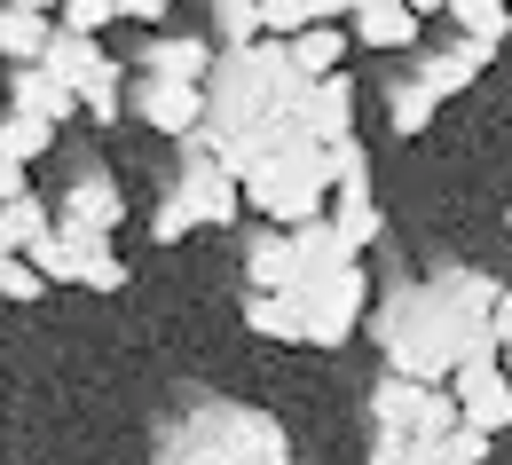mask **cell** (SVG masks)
<instances>
[{"label": "cell", "mask_w": 512, "mask_h": 465, "mask_svg": "<svg viewBox=\"0 0 512 465\" xmlns=\"http://www.w3.org/2000/svg\"><path fill=\"white\" fill-rule=\"evenodd\" d=\"M158 465H292L284 426L268 410H237V402H205L190 426L174 434V450Z\"/></svg>", "instance_id": "obj_1"}, {"label": "cell", "mask_w": 512, "mask_h": 465, "mask_svg": "<svg viewBox=\"0 0 512 465\" xmlns=\"http://www.w3.org/2000/svg\"><path fill=\"white\" fill-rule=\"evenodd\" d=\"M300 324H308V347H347V339L371 324V276L363 268H339L323 284H300Z\"/></svg>", "instance_id": "obj_2"}, {"label": "cell", "mask_w": 512, "mask_h": 465, "mask_svg": "<svg viewBox=\"0 0 512 465\" xmlns=\"http://www.w3.org/2000/svg\"><path fill=\"white\" fill-rule=\"evenodd\" d=\"M182 150V182H174V198L190 205L197 229H229L237 213H245V190H237V174L213 158V142H205V127L190 134V142H174Z\"/></svg>", "instance_id": "obj_3"}, {"label": "cell", "mask_w": 512, "mask_h": 465, "mask_svg": "<svg viewBox=\"0 0 512 465\" xmlns=\"http://www.w3.org/2000/svg\"><path fill=\"white\" fill-rule=\"evenodd\" d=\"M426 16H434V0H355L347 8V40H363L379 56H402V48L426 40Z\"/></svg>", "instance_id": "obj_4"}, {"label": "cell", "mask_w": 512, "mask_h": 465, "mask_svg": "<svg viewBox=\"0 0 512 465\" xmlns=\"http://www.w3.org/2000/svg\"><path fill=\"white\" fill-rule=\"evenodd\" d=\"M127 103L150 134H174V142H190V134L205 127V87H182V79H142V71H134Z\"/></svg>", "instance_id": "obj_5"}, {"label": "cell", "mask_w": 512, "mask_h": 465, "mask_svg": "<svg viewBox=\"0 0 512 465\" xmlns=\"http://www.w3.org/2000/svg\"><path fill=\"white\" fill-rule=\"evenodd\" d=\"M449 395H457V418H465L473 434H489V442H505V434H512V379H505V363H473V371H457Z\"/></svg>", "instance_id": "obj_6"}, {"label": "cell", "mask_w": 512, "mask_h": 465, "mask_svg": "<svg viewBox=\"0 0 512 465\" xmlns=\"http://www.w3.org/2000/svg\"><path fill=\"white\" fill-rule=\"evenodd\" d=\"M213 56H221V48H213V40H205V32H158V40H150V48H142V79H182V87H205V79H213Z\"/></svg>", "instance_id": "obj_7"}, {"label": "cell", "mask_w": 512, "mask_h": 465, "mask_svg": "<svg viewBox=\"0 0 512 465\" xmlns=\"http://www.w3.org/2000/svg\"><path fill=\"white\" fill-rule=\"evenodd\" d=\"M300 127H308V142H323V150L355 142V79H347V71H331V79H316V87H308Z\"/></svg>", "instance_id": "obj_8"}, {"label": "cell", "mask_w": 512, "mask_h": 465, "mask_svg": "<svg viewBox=\"0 0 512 465\" xmlns=\"http://www.w3.org/2000/svg\"><path fill=\"white\" fill-rule=\"evenodd\" d=\"M245 292H260V300L300 292V261H292V237L284 229H253L245 237Z\"/></svg>", "instance_id": "obj_9"}, {"label": "cell", "mask_w": 512, "mask_h": 465, "mask_svg": "<svg viewBox=\"0 0 512 465\" xmlns=\"http://www.w3.org/2000/svg\"><path fill=\"white\" fill-rule=\"evenodd\" d=\"M339 237H347V253L363 261L371 245H379V229H386V213H379V198H371V174H347L339 190H331V213H323Z\"/></svg>", "instance_id": "obj_10"}, {"label": "cell", "mask_w": 512, "mask_h": 465, "mask_svg": "<svg viewBox=\"0 0 512 465\" xmlns=\"http://www.w3.org/2000/svg\"><path fill=\"white\" fill-rule=\"evenodd\" d=\"M56 221H79V229H103V237H111V229L127 221V198H119V182L95 166V174H79L71 190H56Z\"/></svg>", "instance_id": "obj_11"}, {"label": "cell", "mask_w": 512, "mask_h": 465, "mask_svg": "<svg viewBox=\"0 0 512 465\" xmlns=\"http://www.w3.org/2000/svg\"><path fill=\"white\" fill-rule=\"evenodd\" d=\"M56 237H64V253H71V268H79V284H87V292H127V261L111 253V237H103V229L56 221Z\"/></svg>", "instance_id": "obj_12"}, {"label": "cell", "mask_w": 512, "mask_h": 465, "mask_svg": "<svg viewBox=\"0 0 512 465\" xmlns=\"http://www.w3.org/2000/svg\"><path fill=\"white\" fill-rule=\"evenodd\" d=\"M481 64H489V48H473V40H449V48H434V56H418V87L434 95V103H449V95H465L473 79H481Z\"/></svg>", "instance_id": "obj_13"}, {"label": "cell", "mask_w": 512, "mask_h": 465, "mask_svg": "<svg viewBox=\"0 0 512 465\" xmlns=\"http://www.w3.org/2000/svg\"><path fill=\"white\" fill-rule=\"evenodd\" d=\"M418 402H426V387H410V379H394V371H379V387H371V434H386V442H418Z\"/></svg>", "instance_id": "obj_14"}, {"label": "cell", "mask_w": 512, "mask_h": 465, "mask_svg": "<svg viewBox=\"0 0 512 465\" xmlns=\"http://www.w3.org/2000/svg\"><path fill=\"white\" fill-rule=\"evenodd\" d=\"M8 111H24V119H40V127H71V111H79V95L56 87L48 71H8Z\"/></svg>", "instance_id": "obj_15"}, {"label": "cell", "mask_w": 512, "mask_h": 465, "mask_svg": "<svg viewBox=\"0 0 512 465\" xmlns=\"http://www.w3.org/2000/svg\"><path fill=\"white\" fill-rule=\"evenodd\" d=\"M48 40H56V8L24 0V8H8V40H0V64H8V71H32L40 56H48Z\"/></svg>", "instance_id": "obj_16"}, {"label": "cell", "mask_w": 512, "mask_h": 465, "mask_svg": "<svg viewBox=\"0 0 512 465\" xmlns=\"http://www.w3.org/2000/svg\"><path fill=\"white\" fill-rule=\"evenodd\" d=\"M292 261H300V284H323V276H339V268H363L355 253H347V237H339L331 221L292 229Z\"/></svg>", "instance_id": "obj_17"}, {"label": "cell", "mask_w": 512, "mask_h": 465, "mask_svg": "<svg viewBox=\"0 0 512 465\" xmlns=\"http://www.w3.org/2000/svg\"><path fill=\"white\" fill-rule=\"evenodd\" d=\"M95 64H103V40H79V32H64V24H56V40H48V56H40L32 71H48L56 87H71V95H79V79H87Z\"/></svg>", "instance_id": "obj_18"}, {"label": "cell", "mask_w": 512, "mask_h": 465, "mask_svg": "<svg viewBox=\"0 0 512 465\" xmlns=\"http://www.w3.org/2000/svg\"><path fill=\"white\" fill-rule=\"evenodd\" d=\"M449 32L473 48H497V40H512V8L505 0H449Z\"/></svg>", "instance_id": "obj_19"}, {"label": "cell", "mask_w": 512, "mask_h": 465, "mask_svg": "<svg viewBox=\"0 0 512 465\" xmlns=\"http://www.w3.org/2000/svg\"><path fill=\"white\" fill-rule=\"evenodd\" d=\"M245 324H253L260 339H276V347H308V324H300V300H292V292H284V300L245 292Z\"/></svg>", "instance_id": "obj_20"}, {"label": "cell", "mask_w": 512, "mask_h": 465, "mask_svg": "<svg viewBox=\"0 0 512 465\" xmlns=\"http://www.w3.org/2000/svg\"><path fill=\"white\" fill-rule=\"evenodd\" d=\"M339 64H347V24H316V32L292 40V71L300 79H331Z\"/></svg>", "instance_id": "obj_21"}, {"label": "cell", "mask_w": 512, "mask_h": 465, "mask_svg": "<svg viewBox=\"0 0 512 465\" xmlns=\"http://www.w3.org/2000/svg\"><path fill=\"white\" fill-rule=\"evenodd\" d=\"M56 150V127L24 119V111H0V166H40Z\"/></svg>", "instance_id": "obj_22"}, {"label": "cell", "mask_w": 512, "mask_h": 465, "mask_svg": "<svg viewBox=\"0 0 512 465\" xmlns=\"http://www.w3.org/2000/svg\"><path fill=\"white\" fill-rule=\"evenodd\" d=\"M0 229H8V245H16V253H32L40 237H56V198H40V190H32V198L0 205Z\"/></svg>", "instance_id": "obj_23"}, {"label": "cell", "mask_w": 512, "mask_h": 465, "mask_svg": "<svg viewBox=\"0 0 512 465\" xmlns=\"http://www.w3.org/2000/svg\"><path fill=\"white\" fill-rule=\"evenodd\" d=\"M79 111H87V119H119V111H127V64L103 56V64L87 71V79H79Z\"/></svg>", "instance_id": "obj_24"}, {"label": "cell", "mask_w": 512, "mask_h": 465, "mask_svg": "<svg viewBox=\"0 0 512 465\" xmlns=\"http://www.w3.org/2000/svg\"><path fill=\"white\" fill-rule=\"evenodd\" d=\"M434 111H442V103H434V95H426L410 71L386 87V127H394V134H426V127H434Z\"/></svg>", "instance_id": "obj_25"}, {"label": "cell", "mask_w": 512, "mask_h": 465, "mask_svg": "<svg viewBox=\"0 0 512 465\" xmlns=\"http://www.w3.org/2000/svg\"><path fill=\"white\" fill-rule=\"evenodd\" d=\"M213 48H221V56L260 48V0H221V8H213Z\"/></svg>", "instance_id": "obj_26"}, {"label": "cell", "mask_w": 512, "mask_h": 465, "mask_svg": "<svg viewBox=\"0 0 512 465\" xmlns=\"http://www.w3.org/2000/svg\"><path fill=\"white\" fill-rule=\"evenodd\" d=\"M56 24L79 32V40H103L111 24H127V0H64V8H56Z\"/></svg>", "instance_id": "obj_27"}, {"label": "cell", "mask_w": 512, "mask_h": 465, "mask_svg": "<svg viewBox=\"0 0 512 465\" xmlns=\"http://www.w3.org/2000/svg\"><path fill=\"white\" fill-rule=\"evenodd\" d=\"M457 426H465V418H457V395H449V387H426V402H418V442L442 450Z\"/></svg>", "instance_id": "obj_28"}, {"label": "cell", "mask_w": 512, "mask_h": 465, "mask_svg": "<svg viewBox=\"0 0 512 465\" xmlns=\"http://www.w3.org/2000/svg\"><path fill=\"white\" fill-rule=\"evenodd\" d=\"M190 229H197V221H190V205L174 198V190H166V198L150 205V237H158V245H182Z\"/></svg>", "instance_id": "obj_29"}, {"label": "cell", "mask_w": 512, "mask_h": 465, "mask_svg": "<svg viewBox=\"0 0 512 465\" xmlns=\"http://www.w3.org/2000/svg\"><path fill=\"white\" fill-rule=\"evenodd\" d=\"M442 450H449V465H489V458H497V442H489V434H473V426H457Z\"/></svg>", "instance_id": "obj_30"}, {"label": "cell", "mask_w": 512, "mask_h": 465, "mask_svg": "<svg viewBox=\"0 0 512 465\" xmlns=\"http://www.w3.org/2000/svg\"><path fill=\"white\" fill-rule=\"evenodd\" d=\"M127 24H150V32H166V0H127Z\"/></svg>", "instance_id": "obj_31"}, {"label": "cell", "mask_w": 512, "mask_h": 465, "mask_svg": "<svg viewBox=\"0 0 512 465\" xmlns=\"http://www.w3.org/2000/svg\"><path fill=\"white\" fill-rule=\"evenodd\" d=\"M426 465H449V450H426Z\"/></svg>", "instance_id": "obj_32"}, {"label": "cell", "mask_w": 512, "mask_h": 465, "mask_svg": "<svg viewBox=\"0 0 512 465\" xmlns=\"http://www.w3.org/2000/svg\"><path fill=\"white\" fill-rule=\"evenodd\" d=\"M505 379H512V339H505Z\"/></svg>", "instance_id": "obj_33"}, {"label": "cell", "mask_w": 512, "mask_h": 465, "mask_svg": "<svg viewBox=\"0 0 512 465\" xmlns=\"http://www.w3.org/2000/svg\"><path fill=\"white\" fill-rule=\"evenodd\" d=\"M0 40H8V8H0Z\"/></svg>", "instance_id": "obj_34"}, {"label": "cell", "mask_w": 512, "mask_h": 465, "mask_svg": "<svg viewBox=\"0 0 512 465\" xmlns=\"http://www.w3.org/2000/svg\"><path fill=\"white\" fill-rule=\"evenodd\" d=\"M505 229H512V213H505Z\"/></svg>", "instance_id": "obj_35"}]
</instances>
